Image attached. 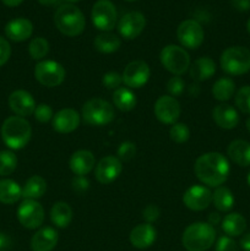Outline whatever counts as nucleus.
Masks as SVG:
<instances>
[{
	"mask_svg": "<svg viewBox=\"0 0 250 251\" xmlns=\"http://www.w3.org/2000/svg\"><path fill=\"white\" fill-rule=\"evenodd\" d=\"M146 27V19L139 11H131L125 14L118 22V32L125 39L137 38Z\"/></svg>",
	"mask_w": 250,
	"mask_h": 251,
	"instance_id": "obj_16",
	"label": "nucleus"
},
{
	"mask_svg": "<svg viewBox=\"0 0 250 251\" xmlns=\"http://www.w3.org/2000/svg\"><path fill=\"white\" fill-rule=\"evenodd\" d=\"M91 17L93 26L102 32H110L118 24L117 9L110 0L96 1L92 7Z\"/></svg>",
	"mask_w": 250,
	"mask_h": 251,
	"instance_id": "obj_9",
	"label": "nucleus"
},
{
	"mask_svg": "<svg viewBox=\"0 0 250 251\" xmlns=\"http://www.w3.org/2000/svg\"><path fill=\"white\" fill-rule=\"evenodd\" d=\"M65 76L64 66L55 60H42L34 66V77L46 87H58L64 82Z\"/></svg>",
	"mask_w": 250,
	"mask_h": 251,
	"instance_id": "obj_8",
	"label": "nucleus"
},
{
	"mask_svg": "<svg viewBox=\"0 0 250 251\" xmlns=\"http://www.w3.org/2000/svg\"><path fill=\"white\" fill-rule=\"evenodd\" d=\"M212 118L217 126L225 130H232L239 124V114L237 109L229 104H218L213 108Z\"/></svg>",
	"mask_w": 250,
	"mask_h": 251,
	"instance_id": "obj_21",
	"label": "nucleus"
},
{
	"mask_svg": "<svg viewBox=\"0 0 250 251\" xmlns=\"http://www.w3.org/2000/svg\"><path fill=\"white\" fill-rule=\"evenodd\" d=\"M239 244H240V248H242L244 251H250V233L243 235Z\"/></svg>",
	"mask_w": 250,
	"mask_h": 251,
	"instance_id": "obj_49",
	"label": "nucleus"
},
{
	"mask_svg": "<svg viewBox=\"0 0 250 251\" xmlns=\"http://www.w3.org/2000/svg\"><path fill=\"white\" fill-rule=\"evenodd\" d=\"M17 220L26 229H37L46 218L44 208L37 200H24L17 208Z\"/></svg>",
	"mask_w": 250,
	"mask_h": 251,
	"instance_id": "obj_10",
	"label": "nucleus"
},
{
	"mask_svg": "<svg viewBox=\"0 0 250 251\" xmlns=\"http://www.w3.org/2000/svg\"><path fill=\"white\" fill-rule=\"evenodd\" d=\"M33 33V25L29 20L19 17L9 21L5 26V34L10 41L25 42Z\"/></svg>",
	"mask_w": 250,
	"mask_h": 251,
	"instance_id": "obj_23",
	"label": "nucleus"
},
{
	"mask_svg": "<svg viewBox=\"0 0 250 251\" xmlns=\"http://www.w3.org/2000/svg\"><path fill=\"white\" fill-rule=\"evenodd\" d=\"M11 56V46L9 41L0 36V68L9 61Z\"/></svg>",
	"mask_w": 250,
	"mask_h": 251,
	"instance_id": "obj_44",
	"label": "nucleus"
},
{
	"mask_svg": "<svg viewBox=\"0 0 250 251\" xmlns=\"http://www.w3.org/2000/svg\"><path fill=\"white\" fill-rule=\"evenodd\" d=\"M176 37L183 48L194 50L198 49L205 39V32L202 26L196 20H185L176 29Z\"/></svg>",
	"mask_w": 250,
	"mask_h": 251,
	"instance_id": "obj_11",
	"label": "nucleus"
},
{
	"mask_svg": "<svg viewBox=\"0 0 250 251\" xmlns=\"http://www.w3.org/2000/svg\"><path fill=\"white\" fill-rule=\"evenodd\" d=\"M169 136H171L172 141H174L175 144H184L190 137V130H189L188 125L184 123H175L171 126Z\"/></svg>",
	"mask_w": 250,
	"mask_h": 251,
	"instance_id": "obj_36",
	"label": "nucleus"
},
{
	"mask_svg": "<svg viewBox=\"0 0 250 251\" xmlns=\"http://www.w3.org/2000/svg\"><path fill=\"white\" fill-rule=\"evenodd\" d=\"M95 49L100 53L103 54H112L115 53L122 46V41L117 34L112 32H102L98 36H96L93 41Z\"/></svg>",
	"mask_w": 250,
	"mask_h": 251,
	"instance_id": "obj_30",
	"label": "nucleus"
},
{
	"mask_svg": "<svg viewBox=\"0 0 250 251\" xmlns=\"http://www.w3.org/2000/svg\"><path fill=\"white\" fill-rule=\"evenodd\" d=\"M235 83L229 77H221L213 83L212 96L220 102H227L234 96Z\"/></svg>",
	"mask_w": 250,
	"mask_h": 251,
	"instance_id": "obj_33",
	"label": "nucleus"
},
{
	"mask_svg": "<svg viewBox=\"0 0 250 251\" xmlns=\"http://www.w3.org/2000/svg\"><path fill=\"white\" fill-rule=\"evenodd\" d=\"M247 183H248V185L250 186V171H249V173H248V176H247Z\"/></svg>",
	"mask_w": 250,
	"mask_h": 251,
	"instance_id": "obj_53",
	"label": "nucleus"
},
{
	"mask_svg": "<svg viewBox=\"0 0 250 251\" xmlns=\"http://www.w3.org/2000/svg\"><path fill=\"white\" fill-rule=\"evenodd\" d=\"M159 215H161V211L157 207L156 205H149L145 207V210L142 211V217L146 221V223H153L156 222L159 218Z\"/></svg>",
	"mask_w": 250,
	"mask_h": 251,
	"instance_id": "obj_45",
	"label": "nucleus"
},
{
	"mask_svg": "<svg viewBox=\"0 0 250 251\" xmlns=\"http://www.w3.org/2000/svg\"><path fill=\"white\" fill-rule=\"evenodd\" d=\"M2 4H5L6 6L9 7H15V6H19L20 4H22L24 0H1Z\"/></svg>",
	"mask_w": 250,
	"mask_h": 251,
	"instance_id": "obj_50",
	"label": "nucleus"
},
{
	"mask_svg": "<svg viewBox=\"0 0 250 251\" xmlns=\"http://www.w3.org/2000/svg\"><path fill=\"white\" fill-rule=\"evenodd\" d=\"M245 125H247V129H248V131L250 132V117L248 118V119H247V123H245Z\"/></svg>",
	"mask_w": 250,
	"mask_h": 251,
	"instance_id": "obj_52",
	"label": "nucleus"
},
{
	"mask_svg": "<svg viewBox=\"0 0 250 251\" xmlns=\"http://www.w3.org/2000/svg\"><path fill=\"white\" fill-rule=\"evenodd\" d=\"M154 115L157 119L166 125H173L178 122L180 117V104L176 100V98L172 96H161L154 103L153 108Z\"/></svg>",
	"mask_w": 250,
	"mask_h": 251,
	"instance_id": "obj_13",
	"label": "nucleus"
},
{
	"mask_svg": "<svg viewBox=\"0 0 250 251\" xmlns=\"http://www.w3.org/2000/svg\"><path fill=\"white\" fill-rule=\"evenodd\" d=\"M220 65L228 75H244L250 71V50L245 47H229L221 55Z\"/></svg>",
	"mask_w": 250,
	"mask_h": 251,
	"instance_id": "obj_6",
	"label": "nucleus"
},
{
	"mask_svg": "<svg viewBox=\"0 0 250 251\" xmlns=\"http://www.w3.org/2000/svg\"><path fill=\"white\" fill-rule=\"evenodd\" d=\"M184 90H185V81L180 76H173L167 82V91L172 97H178L184 92Z\"/></svg>",
	"mask_w": 250,
	"mask_h": 251,
	"instance_id": "obj_40",
	"label": "nucleus"
},
{
	"mask_svg": "<svg viewBox=\"0 0 250 251\" xmlns=\"http://www.w3.org/2000/svg\"><path fill=\"white\" fill-rule=\"evenodd\" d=\"M81 123V115L73 108H64L54 114L51 126L59 134H70L75 131Z\"/></svg>",
	"mask_w": 250,
	"mask_h": 251,
	"instance_id": "obj_18",
	"label": "nucleus"
},
{
	"mask_svg": "<svg viewBox=\"0 0 250 251\" xmlns=\"http://www.w3.org/2000/svg\"><path fill=\"white\" fill-rule=\"evenodd\" d=\"M247 28H248V32L250 33V19L248 20V24H247Z\"/></svg>",
	"mask_w": 250,
	"mask_h": 251,
	"instance_id": "obj_54",
	"label": "nucleus"
},
{
	"mask_svg": "<svg viewBox=\"0 0 250 251\" xmlns=\"http://www.w3.org/2000/svg\"><path fill=\"white\" fill-rule=\"evenodd\" d=\"M123 77L119 73L115 71H109L105 73L102 77V85L108 90H118L122 86Z\"/></svg>",
	"mask_w": 250,
	"mask_h": 251,
	"instance_id": "obj_41",
	"label": "nucleus"
},
{
	"mask_svg": "<svg viewBox=\"0 0 250 251\" xmlns=\"http://www.w3.org/2000/svg\"><path fill=\"white\" fill-rule=\"evenodd\" d=\"M221 227L228 237H239L247 229V220L238 212L228 213L223 217Z\"/></svg>",
	"mask_w": 250,
	"mask_h": 251,
	"instance_id": "obj_27",
	"label": "nucleus"
},
{
	"mask_svg": "<svg viewBox=\"0 0 250 251\" xmlns=\"http://www.w3.org/2000/svg\"><path fill=\"white\" fill-rule=\"evenodd\" d=\"M234 195L225 186H218L212 193V202L220 212H229L234 206Z\"/></svg>",
	"mask_w": 250,
	"mask_h": 251,
	"instance_id": "obj_32",
	"label": "nucleus"
},
{
	"mask_svg": "<svg viewBox=\"0 0 250 251\" xmlns=\"http://www.w3.org/2000/svg\"><path fill=\"white\" fill-rule=\"evenodd\" d=\"M71 188L78 195H83L86 191L90 189V181L86 176H75V178L71 180Z\"/></svg>",
	"mask_w": 250,
	"mask_h": 251,
	"instance_id": "obj_43",
	"label": "nucleus"
},
{
	"mask_svg": "<svg viewBox=\"0 0 250 251\" xmlns=\"http://www.w3.org/2000/svg\"><path fill=\"white\" fill-rule=\"evenodd\" d=\"M216 251H239V247L234 239L228 235H223L216 243Z\"/></svg>",
	"mask_w": 250,
	"mask_h": 251,
	"instance_id": "obj_42",
	"label": "nucleus"
},
{
	"mask_svg": "<svg viewBox=\"0 0 250 251\" xmlns=\"http://www.w3.org/2000/svg\"><path fill=\"white\" fill-rule=\"evenodd\" d=\"M54 24L60 33L68 37L80 36L86 27V20L82 11L73 4L59 6L54 15Z\"/></svg>",
	"mask_w": 250,
	"mask_h": 251,
	"instance_id": "obj_4",
	"label": "nucleus"
},
{
	"mask_svg": "<svg viewBox=\"0 0 250 251\" xmlns=\"http://www.w3.org/2000/svg\"><path fill=\"white\" fill-rule=\"evenodd\" d=\"M59 234L54 228L43 227L37 230L31 239L32 251H53L58 244Z\"/></svg>",
	"mask_w": 250,
	"mask_h": 251,
	"instance_id": "obj_22",
	"label": "nucleus"
},
{
	"mask_svg": "<svg viewBox=\"0 0 250 251\" xmlns=\"http://www.w3.org/2000/svg\"><path fill=\"white\" fill-rule=\"evenodd\" d=\"M47 181L41 176H32L25 183L22 188L24 200H38L46 194Z\"/></svg>",
	"mask_w": 250,
	"mask_h": 251,
	"instance_id": "obj_29",
	"label": "nucleus"
},
{
	"mask_svg": "<svg viewBox=\"0 0 250 251\" xmlns=\"http://www.w3.org/2000/svg\"><path fill=\"white\" fill-rule=\"evenodd\" d=\"M74 212L68 202L58 201L53 205L50 210V221L56 228H68L73 221Z\"/></svg>",
	"mask_w": 250,
	"mask_h": 251,
	"instance_id": "obj_26",
	"label": "nucleus"
},
{
	"mask_svg": "<svg viewBox=\"0 0 250 251\" xmlns=\"http://www.w3.org/2000/svg\"><path fill=\"white\" fill-rule=\"evenodd\" d=\"M216 242V229L207 222L188 226L181 235V244L188 251H207Z\"/></svg>",
	"mask_w": 250,
	"mask_h": 251,
	"instance_id": "obj_3",
	"label": "nucleus"
},
{
	"mask_svg": "<svg viewBox=\"0 0 250 251\" xmlns=\"http://www.w3.org/2000/svg\"><path fill=\"white\" fill-rule=\"evenodd\" d=\"M183 202L189 210L203 211L212 203V191L208 186L195 184L184 193Z\"/></svg>",
	"mask_w": 250,
	"mask_h": 251,
	"instance_id": "obj_14",
	"label": "nucleus"
},
{
	"mask_svg": "<svg viewBox=\"0 0 250 251\" xmlns=\"http://www.w3.org/2000/svg\"><path fill=\"white\" fill-rule=\"evenodd\" d=\"M228 157L240 167L250 166V142L245 140H234L228 145Z\"/></svg>",
	"mask_w": 250,
	"mask_h": 251,
	"instance_id": "obj_25",
	"label": "nucleus"
},
{
	"mask_svg": "<svg viewBox=\"0 0 250 251\" xmlns=\"http://www.w3.org/2000/svg\"><path fill=\"white\" fill-rule=\"evenodd\" d=\"M235 105L244 114L250 115V86H243L234 98Z\"/></svg>",
	"mask_w": 250,
	"mask_h": 251,
	"instance_id": "obj_37",
	"label": "nucleus"
},
{
	"mask_svg": "<svg viewBox=\"0 0 250 251\" xmlns=\"http://www.w3.org/2000/svg\"><path fill=\"white\" fill-rule=\"evenodd\" d=\"M17 168L16 154L9 150L0 151V176H7Z\"/></svg>",
	"mask_w": 250,
	"mask_h": 251,
	"instance_id": "obj_35",
	"label": "nucleus"
},
{
	"mask_svg": "<svg viewBox=\"0 0 250 251\" xmlns=\"http://www.w3.org/2000/svg\"><path fill=\"white\" fill-rule=\"evenodd\" d=\"M9 107L17 117H29L34 113L37 104L33 96L25 90H16L9 96Z\"/></svg>",
	"mask_w": 250,
	"mask_h": 251,
	"instance_id": "obj_17",
	"label": "nucleus"
},
{
	"mask_svg": "<svg viewBox=\"0 0 250 251\" xmlns=\"http://www.w3.org/2000/svg\"><path fill=\"white\" fill-rule=\"evenodd\" d=\"M207 223H208V225L212 226V227H215V226L222 223V217H221V215L218 212H212V213H210V215H208Z\"/></svg>",
	"mask_w": 250,
	"mask_h": 251,
	"instance_id": "obj_48",
	"label": "nucleus"
},
{
	"mask_svg": "<svg viewBox=\"0 0 250 251\" xmlns=\"http://www.w3.org/2000/svg\"><path fill=\"white\" fill-rule=\"evenodd\" d=\"M123 172V163L117 156H105L96 164V179L103 185L113 183Z\"/></svg>",
	"mask_w": 250,
	"mask_h": 251,
	"instance_id": "obj_15",
	"label": "nucleus"
},
{
	"mask_svg": "<svg viewBox=\"0 0 250 251\" xmlns=\"http://www.w3.org/2000/svg\"><path fill=\"white\" fill-rule=\"evenodd\" d=\"M66 1H69V2H77V1H81V0H66Z\"/></svg>",
	"mask_w": 250,
	"mask_h": 251,
	"instance_id": "obj_55",
	"label": "nucleus"
},
{
	"mask_svg": "<svg viewBox=\"0 0 250 251\" xmlns=\"http://www.w3.org/2000/svg\"><path fill=\"white\" fill-rule=\"evenodd\" d=\"M216 73V63L213 59L210 56H201V58L196 59L189 68V74L193 80L199 81H206L210 77H212Z\"/></svg>",
	"mask_w": 250,
	"mask_h": 251,
	"instance_id": "obj_24",
	"label": "nucleus"
},
{
	"mask_svg": "<svg viewBox=\"0 0 250 251\" xmlns=\"http://www.w3.org/2000/svg\"><path fill=\"white\" fill-rule=\"evenodd\" d=\"M126 1H136V0H126Z\"/></svg>",
	"mask_w": 250,
	"mask_h": 251,
	"instance_id": "obj_56",
	"label": "nucleus"
},
{
	"mask_svg": "<svg viewBox=\"0 0 250 251\" xmlns=\"http://www.w3.org/2000/svg\"><path fill=\"white\" fill-rule=\"evenodd\" d=\"M28 53L33 60L42 61L49 53V42L43 37H36L29 42Z\"/></svg>",
	"mask_w": 250,
	"mask_h": 251,
	"instance_id": "obj_34",
	"label": "nucleus"
},
{
	"mask_svg": "<svg viewBox=\"0 0 250 251\" xmlns=\"http://www.w3.org/2000/svg\"><path fill=\"white\" fill-rule=\"evenodd\" d=\"M0 134L4 144L16 151L27 146L32 136V127L26 118L14 115L4 120Z\"/></svg>",
	"mask_w": 250,
	"mask_h": 251,
	"instance_id": "obj_2",
	"label": "nucleus"
},
{
	"mask_svg": "<svg viewBox=\"0 0 250 251\" xmlns=\"http://www.w3.org/2000/svg\"><path fill=\"white\" fill-rule=\"evenodd\" d=\"M157 238V230L151 223H141L134 227L130 232L129 239L134 248L140 250L147 249L151 247Z\"/></svg>",
	"mask_w": 250,
	"mask_h": 251,
	"instance_id": "obj_19",
	"label": "nucleus"
},
{
	"mask_svg": "<svg viewBox=\"0 0 250 251\" xmlns=\"http://www.w3.org/2000/svg\"><path fill=\"white\" fill-rule=\"evenodd\" d=\"M38 2L43 6H53L56 2H59V0H38Z\"/></svg>",
	"mask_w": 250,
	"mask_h": 251,
	"instance_id": "obj_51",
	"label": "nucleus"
},
{
	"mask_svg": "<svg viewBox=\"0 0 250 251\" xmlns=\"http://www.w3.org/2000/svg\"><path fill=\"white\" fill-rule=\"evenodd\" d=\"M22 199V188L12 179L0 180V202L4 205H14Z\"/></svg>",
	"mask_w": 250,
	"mask_h": 251,
	"instance_id": "obj_28",
	"label": "nucleus"
},
{
	"mask_svg": "<svg viewBox=\"0 0 250 251\" xmlns=\"http://www.w3.org/2000/svg\"><path fill=\"white\" fill-rule=\"evenodd\" d=\"M151 69L144 60H134L125 66L123 71V83L130 90L141 88L149 82Z\"/></svg>",
	"mask_w": 250,
	"mask_h": 251,
	"instance_id": "obj_12",
	"label": "nucleus"
},
{
	"mask_svg": "<svg viewBox=\"0 0 250 251\" xmlns=\"http://www.w3.org/2000/svg\"><path fill=\"white\" fill-rule=\"evenodd\" d=\"M33 115L37 122L42 123V124H46V123L53 120L54 113L50 105L46 104V103H41V104H38L36 107Z\"/></svg>",
	"mask_w": 250,
	"mask_h": 251,
	"instance_id": "obj_39",
	"label": "nucleus"
},
{
	"mask_svg": "<svg viewBox=\"0 0 250 251\" xmlns=\"http://www.w3.org/2000/svg\"><path fill=\"white\" fill-rule=\"evenodd\" d=\"M69 167L75 176H85L96 167V158L88 150H78L70 157Z\"/></svg>",
	"mask_w": 250,
	"mask_h": 251,
	"instance_id": "obj_20",
	"label": "nucleus"
},
{
	"mask_svg": "<svg viewBox=\"0 0 250 251\" xmlns=\"http://www.w3.org/2000/svg\"><path fill=\"white\" fill-rule=\"evenodd\" d=\"M136 156V145L131 141H124L119 145L117 151V157L122 162L131 161Z\"/></svg>",
	"mask_w": 250,
	"mask_h": 251,
	"instance_id": "obj_38",
	"label": "nucleus"
},
{
	"mask_svg": "<svg viewBox=\"0 0 250 251\" xmlns=\"http://www.w3.org/2000/svg\"><path fill=\"white\" fill-rule=\"evenodd\" d=\"M194 172L203 185L218 188L228 179L230 166L228 159L220 152H207L196 159Z\"/></svg>",
	"mask_w": 250,
	"mask_h": 251,
	"instance_id": "obj_1",
	"label": "nucleus"
},
{
	"mask_svg": "<svg viewBox=\"0 0 250 251\" xmlns=\"http://www.w3.org/2000/svg\"><path fill=\"white\" fill-rule=\"evenodd\" d=\"M113 103L120 112H130L137 104L136 95L127 87H119L113 92Z\"/></svg>",
	"mask_w": 250,
	"mask_h": 251,
	"instance_id": "obj_31",
	"label": "nucleus"
},
{
	"mask_svg": "<svg viewBox=\"0 0 250 251\" xmlns=\"http://www.w3.org/2000/svg\"><path fill=\"white\" fill-rule=\"evenodd\" d=\"M159 60L163 68L174 76H181L191 65L190 55L185 48L175 44L164 47L159 54Z\"/></svg>",
	"mask_w": 250,
	"mask_h": 251,
	"instance_id": "obj_7",
	"label": "nucleus"
},
{
	"mask_svg": "<svg viewBox=\"0 0 250 251\" xmlns=\"http://www.w3.org/2000/svg\"><path fill=\"white\" fill-rule=\"evenodd\" d=\"M233 6L239 11H247L250 7V0H232Z\"/></svg>",
	"mask_w": 250,
	"mask_h": 251,
	"instance_id": "obj_47",
	"label": "nucleus"
},
{
	"mask_svg": "<svg viewBox=\"0 0 250 251\" xmlns=\"http://www.w3.org/2000/svg\"><path fill=\"white\" fill-rule=\"evenodd\" d=\"M115 110L113 104L102 98H92L83 104L81 119L90 126H103L114 120Z\"/></svg>",
	"mask_w": 250,
	"mask_h": 251,
	"instance_id": "obj_5",
	"label": "nucleus"
},
{
	"mask_svg": "<svg viewBox=\"0 0 250 251\" xmlns=\"http://www.w3.org/2000/svg\"><path fill=\"white\" fill-rule=\"evenodd\" d=\"M11 238L4 232H0V251H5L11 247Z\"/></svg>",
	"mask_w": 250,
	"mask_h": 251,
	"instance_id": "obj_46",
	"label": "nucleus"
}]
</instances>
